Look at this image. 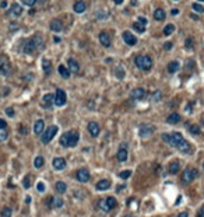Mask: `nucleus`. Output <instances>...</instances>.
I'll return each instance as SVG.
<instances>
[{
    "label": "nucleus",
    "instance_id": "nucleus-1",
    "mask_svg": "<svg viewBox=\"0 0 204 217\" xmlns=\"http://www.w3.org/2000/svg\"><path fill=\"white\" fill-rule=\"evenodd\" d=\"M162 139L164 141H166L168 144H171L172 147H175V149L181 150V151H189L190 150V144H189V141L186 140V139L182 136L181 133H178V132H172V133H164L162 135Z\"/></svg>",
    "mask_w": 204,
    "mask_h": 217
},
{
    "label": "nucleus",
    "instance_id": "nucleus-2",
    "mask_svg": "<svg viewBox=\"0 0 204 217\" xmlns=\"http://www.w3.org/2000/svg\"><path fill=\"white\" fill-rule=\"evenodd\" d=\"M42 48H43V38L39 34H37L34 37H31L29 40L24 41L23 50L25 53H32L34 50H42Z\"/></svg>",
    "mask_w": 204,
    "mask_h": 217
},
{
    "label": "nucleus",
    "instance_id": "nucleus-3",
    "mask_svg": "<svg viewBox=\"0 0 204 217\" xmlns=\"http://www.w3.org/2000/svg\"><path fill=\"white\" fill-rule=\"evenodd\" d=\"M79 139L80 136L77 132H73V130L66 132L60 137V144L63 147H76L77 143H79Z\"/></svg>",
    "mask_w": 204,
    "mask_h": 217
},
{
    "label": "nucleus",
    "instance_id": "nucleus-4",
    "mask_svg": "<svg viewBox=\"0 0 204 217\" xmlns=\"http://www.w3.org/2000/svg\"><path fill=\"white\" fill-rule=\"evenodd\" d=\"M134 63L139 69H141L144 71H148L152 67V59L147 55H137L134 59Z\"/></svg>",
    "mask_w": 204,
    "mask_h": 217
},
{
    "label": "nucleus",
    "instance_id": "nucleus-5",
    "mask_svg": "<svg viewBox=\"0 0 204 217\" xmlns=\"http://www.w3.org/2000/svg\"><path fill=\"white\" fill-rule=\"evenodd\" d=\"M197 175H199L197 170H194V168H186L183 171V174H182V183L187 185V183H190L191 181L196 179Z\"/></svg>",
    "mask_w": 204,
    "mask_h": 217
},
{
    "label": "nucleus",
    "instance_id": "nucleus-6",
    "mask_svg": "<svg viewBox=\"0 0 204 217\" xmlns=\"http://www.w3.org/2000/svg\"><path fill=\"white\" fill-rule=\"evenodd\" d=\"M58 130H59V128H58V126H49V128L46 129V132H45V133L42 135L41 141H42V143H43V144L49 143V141L52 140L53 137H55V135L58 133Z\"/></svg>",
    "mask_w": 204,
    "mask_h": 217
},
{
    "label": "nucleus",
    "instance_id": "nucleus-7",
    "mask_svg": "<svg viewBox=\"0 0 204 217\" xmlns=\"http://www.w3.org/2000/svg\"><path fill=\"white\" fill-rule=\"evenodd\" d=\"M11 71V65L10 60L6 56H0V74L2 76H8Z\"/></svg>",
    "mask_w": 204,
    "mask_h": 217
},
{
    "label": "nucleus",
    "instance_id": "nucleus-8",
    "mask_svg": "<svg viewBox=\"0 0 204 217\" xmlns=\"http://www.w3.org/2000/svg\"><path fill=\"white\" fill-rule=\"evenodd\" d=\"M66 101H67L66 93L63 91L62 88H58V91H56V94H55V105H58V107H63V105L66 104Z\"/></svg>",
    "mask_w": 204,
    "mask_h": 217
},
{
    "label": "nucleus",
    "instance_id": "nucleus-9",
    "mask_svg": "<svg viewBox=\"0 0 204 217\" xmlns=\"http://www.w3.org/2000/svg\"><path fill=\"white\" fill-rule=\"evenodd\" d=\"M76 178L79 182H83V183L88 182L89 181V171L87 170V168H80L76 174Z\"/></svg>",
    "mask_w": 204,
    "mask_h": 217
},
{
    "label": "nucleus",
    "instance_id": "nucleus-10",
    "mask_svg": "<svg viewBox=\"0 0 204 217\" xmlns=\"http://www.w3.org/2000/svg\"><path fill=\"white\" fill-rule=\"evenodd\" d=\"M122 38H123V41H125V44H127L129 46H133V45L137 44V38L134 37L130 31H125V32H123Z\"/></svg>",
    "mask_w": 204,
    "mask_h": 217
},
{
    "label": "nucleus",
    "instance_id": "nucleus-11",
    "mask_svg": "<svg viewBox=\"0 0 204 217\" xmlns=\"http://www.w3.org/2000/svg\"><path fill=\"white\" fill-rule=\"evenodd\" d=\"M23 14V6L18 4V3H13L10 11H8V16L11 17H20Z\"/></svg>",
    "mask_w": 204,
    "mask_h": 217
},
{
    "label": "nucleus",
    "instance_id": "nucleus-12",
    "mask_svg": "<svg viewBox=\"0 0 204 217\" xmlns=\"http://www.w3.org/2000/svg\"><path fill=\"white\" fill-rule=\"evenodd\" d=\"M49 27H50V29H52L53 32H62L63 28H64V27H63V23L58 19H53L52 21H50Z\"/></svg>",
    "mask_w": 204,
    "mask_h": 217
},
{
    "label": "nucleus",
    "instance_id": "nucleus-13",
    "mask_svg": "<svg viewBox=\"0 0 204 217\" xmlns=\"http://www.w3.org/2000/svg\"><path fill=\"white\" fill-rule=\"evenodd\" d=\"M52 165H53L55 170L62 171V170H64L66 168V161H64V158H62V157H56V158H53Z\"/></svg>",
    "mask_w": 204,
    "mask_h": 217
},
{
    "label": "nucleus",
    "instance_id": "nucleus-14",
    "mask_svg": "<svg viewBox=\"0 0 204 217\" xmlns=\"http://www.w3.org/2000/svg\"><path fill=\"white\" fill-rule=\"evenodd\" d=\"M99 130H101V128H99V125H98L97 122H89L88 123V132H89V135H91L92 137H97L98 135H99Z\"/></svg>",
    "mask_w": 204,
    "mask_h": 217
},
{
    "label": "nucleus",
    "instance_id": "nucleus-15",
    "mask_svg": "<svg viewBox=\"0 0 204 217\" xmlns=\"http://www.w3.org/2000/svg\"><path fill=\"white\" fill-rule=\"evenodd\" d=\"M145 90L144 88H141V87H140V88H134L133 91H131V98L133 99H143L144 97H145Z\"/></svg>",
    "mask_w": 204,
    "mask_h": 217
},
{
    "label": "nucleus",
    "instance_id": "nucleus-16",
    "mask_svg": "<svg viewBox=\"0 0 204 217\" xmlns=\"http://www.w3.org/2000/svg\"><path fill=\"white\" fill-rule=\"evenodd\" d=\"M95 188H97V191H106V189L110 188V181L109 179H101L99 182H97V185H95Z\"/></svg>",
    "mask_w": 204,
    "mask_h": 217
},
{
    "label": "nucleus",
    "instance_id": "nucleus-17",
    "mask_svg": "<svg viewBox=\"0 0 204 217\" xmlns=\"http://www.w3.org/2000/svg\"><path fill=\"white\" fill-rule=\"evenodd\" d=\"M152 132H154V128H152V126H145L144 125V126L140 128V136H141L143 139H145V137L151 136Z\"/></svg>",
    "mask_w": 204,
    "mask_h": 217
},
{
    "label": "nucleus",
    "instance_id": "nucleus-18",
    "mask_svg": "<svg viewBox=\"0 0 204 217\" xmlns=\"http://www.w3.org/2000/svg\"><path fill=\"white\" fill-rule=\"evenodd\" d=\"M73 8L76 13H84L87 8V4H85V2H83V0H77V2L73 4Z\"/></svg>",
    "mask_w": 204,
    "mask_h": 217
},
{
    "label": "nucleus",
    "instance_id": "nucleus-19",
    "mask_svg": "<svg viewBox=\"0 0 204 217\" xmlns=\"http://www.w3.org/2000/svg\"><path fill=\"white\" fill-rule=\"evenodd\" d=\"M67 63H69V70H70V73L77 74V73L80 71V66H79V63H77L74 59H69V60H67Z\"/></svg>",
    "mask_w": 204,
    "mask_h": 217
},
{
    "label": "nucleus",
    "instance_id": "nucleus-20",
    "mask_svg": "<svg viewBox=\"0 0 204 217\" xmlns=\"http://www.w3.org/2000/svg\"><path fill=\"white\" fill-rule=\"evenodd\" d=\"M179 170H181V164H179V161H172L169 165H168V172L172 174V175L178 174Z\"/></svg>",
    "mask_w": 204,
    "mask_h": 217
},
{
    "label": "nucleus",
    "instance_id": "nucleus-21",
    "mask_svg": "<svg viewBox=\"0 0 204 217\" xmlns=\"http://www.w3.org/2000/svg\"><path fill=\"white\" fill-rule=\"evenodd\" d=\"M42 101H43V107L45 108H50L53 104H55V95L53 94H46L43 98H42Z\"/></svg>",
    "mask_w": 204,
    "mask_h": 217
},
{
    "label": "nucleus",
    "instance_id": "nucleus-22",
    "mask_svg": "<svg viewBox=\"0 0 204 217\" xmlns=\"http://www.w3.org/2000/svg\"><path fill=\"white\" fill-rule=\"evenodd\" d=\"M99 42L102 44V46L105 48H109L110 46V38L106 32H101L99 34Z\"/></svg>",
    "mask_w": 204,
    "mask_h": 217
},
{
    "label": "nucleus",
    "instance_id": "nucleus-23",
    "mask_svg": "<svg viewBox=\"0 0 204 217\" xmlns=\"http://www.w3.org/2000/svg\"><path fill=\"white\" fill-rule=\"evenodd\" d=\"M43 129H45V122H43V120H42V119L37 120L35 125H34V133L35 135H41L42 132H43Z\"/></svg>",
    "mask_w": 204,
    "mask_h": 217
},
{
    "label": "nucleus",
    "instance_id": "nucleus-24",
    "mask_svg": "<svg viewBox=\"0 0 204 217\" xmlns=\"http://www.w3.org/2000/svg\"><path fill=\"white\" fill-rule=\"evenodd\" d=\"M166 122L169 123V125H175V123H179V122H181V115H179V114H176V112L171 114V115L166 118Z\"/></svg>",
    "mask_w": 204,
    "mask_h": 217
},
{
    "label": "nucleus",
    "instance_id": "nucleus-25",
    "mask_svg": "<svg viewBox=\"0 0 204 217\" xmlns=\"http://www.w3.org/2000/svg\"><path fill=\"white\" fill-rule=\"evenodd\" d=\"M116 157H118V160L120 162H123V161H126V160H127V150H126V147H120V149H119Z\"/></svg>",
    "mask_w": 204,
    "mask_h": 217
},
{
    "label": "nucleus",
    "instance_id": "nucleus-26",
    "mask_svg": "<svg viewBox=\"0 0 204 217\" xmlns=\"http://www.w3.org/2000/svg\"><path fill=\"white\" fill-rule=\"evenodd\" d=\"M154 19L157 21H164L166 19V14H165V11L162 8H157V10L154 11Z\"/></svg>",
    "mask_w": 204,
    "mask_h": 217
},
{
    "label": "nucleus",
    "instance_id": "nucleus-27",
    "mask_svg": "<svg viewBox=\"0 0 204 217\" xmlns=\"http://www.w3.org/2000/svg\"><path fill=\"white\" fill-rule=\"evenodd\" d=\"M179 67H181V65H179V62H176V60H173V62H171L169 65H168V71L169 73H176V71L179 70Z\"/></svg>",
    "mask_w": 204,
    "mask_h": 217
},
{
    "label": "nucleus",
    "instance_id": "nucleus-28",
    "mask_svg": "<svg viewBox=\"0 0 204 217\" xmlns=\"http://www.w3.org/2000/svg\"><path fill=\"white\" fill-rule=\"evenodd\" d=\"M59 74H60V76L63 77V79H69L71 73H70V70H69V69L66 67V66L60 65V66H59Z\"/></svg>",
    "mask_w": 204,
    "mask_h": 217
},
{
    "label": "nucleus",
    "instance_id": "nucleus-29",
    "mask_svg": "<svg viewBox=\"0 0 204 217\" xmlns=\"http://www.w3.org/2000/svg\"><path fill=\"white\" fill-rule=\"evenodd\" d=\"M42 67H43V71L46 74H50V71H52V63H50V60L48 59H43L42 60Z\"/></svg>",
    "mask_w": 204,
    "mask_h": 217
},
{
    "label": "nucleus",
    "instance_id": "nucleus-30",
    "mask_svg": "<svg viewBox=\"0 0 204 217\" xmlns=\"http://www.w3.org/2000/svg\"><path fill=\"white\" fill-rule=\"evenodd\" d=\"M55 189L59 192V193H64V192L67 191V185H66L64 182H62V181H59V182H56Z\"/></svg>",
    "mask_w": 204,
    "mask_h": 217
},
{
    "label": "nucleus",
    "instance_id": "nucleus-31",
    "mask_svg": "<svg viewBox=\"0 0 204 217\" xmlns=\"http://www.w3.org/2000/svg\"><path fill=\"white\" fill-rule=\"evenodd\" d=\"M173 31H175V25H173V24H168V25H165V28H164V35L169 37V35L173 34Z\"/></svg>",
    "mask_w": 204,
    "mask_h": 217
},
{
    "label": "nucleus",
    "instance_id": "nucleus-32",
    "mask_svg": "<svg viewBox=\"0 0 204 217\" xmlns=\"http://www.w3.org/2000/svg\"><path fill=\"white\" fill-rule=\"evenodd\" d=\"M105 200H106V204H108V207H109V210H112L113 207H116V204H118V202H116V199L113 196L106 198Z\"/></svg>",
    "mask_w": 204,
    "mask_h": 217
},
{
    "label": "nucleus",
    "instance_id": "nucleus-33",
    "mask_svg": "<svg viewBox=\"0 0 204 217\" xmlns=\"http://www.w3.org/2000/svg\"><path fill=\"white\" fill-rule=\"evenodd\" d=\"M133 28L136 29L137 32H140V34H143V32L145 31V25H144V24H141L140 21H136V23L133 24Z\"/></svg>",
    "mask_w": 204,
    "mask_h": 217
},
{
    "label": "nucleus",
    "instance_id": "nucleus-34",
    "mask_svg": "<svg viewBox=\"0 0 204 217\" xmlns=\"http://www.w3.org/2000/svg\"><path fill=\"white\" fill-rule=\"evenodd\" d=\"M52 207H62L63 206V200L62 199H59V198H52V204H50Z\"/></svg>",
    "mask_w": 204,
    "mask_h": 217
},
{
    "label": "nucleus",
    "instance_id": "nucleus-35",
    "mask_svg": "<svg viewBox=\"0 0 204 217\" xmlns=\"http://www.w3.org/2000/svg\"><path fill=\"white\" fill-rule=\"evenodd\" d=\"M43 162H45L43 157H41V156H38V157L35 158V161H34V165H35V168H41L42 165H43Z\"/></svg>",
    "mask_w": 204,
    "mask_h": 217
},
{
    "label": "nucleus",
    "instance_id": "nucleus-36",
    "mask_svg": "<svg viewBox=\"0 0 204 217\" xmlns=\"http://www.w3.org/2000/svg\"><path fill=\"white\" fill-rule=\"evenodd\" d=\"M11 213H13L11 207H4V209L2 210V217H10Z\"/></svg>",
    "mask_w": 204,
    "mask_h": 217
},
{
    "label": "nucleus",
    "instance_id": "nucleus-37",
    "mask_svg": "<svg viewBox=\"0 0 204 217\" xmlns=\"http://www.w3.org/2000/svg\"><path fill=\"white\" fill-rule=\"evenodd\" d=\"M23 186H24L25 189H28L29 186H31V178H29V175H27V177L23 179Z\"/></svg>",
    "mask_w": 204,
    "mask_h": 217
},
{
    "label": "nucleus",
    "instance_id": "nucleus-38",
    "mask_svg": "<svg viewBox=\"0 0 204 217\" xmlns=\"http://www.w3.org/2000/svg\"><path fill=\"white\" fill-rule=\"evenodd\" d=\"M189 132H190L191 135H199L200 133V129H199V126L191 125V126H189Z\"/></svg>",
    "mask_w": 204,
    "mask_h": 217
},
{
    "label": "nucleus",
    "instance_id": "nucleus-39",
    "mask_svg": "<svg viewBox=\"0 0 204 217\" xmlns=\"http://www.w3.org/2000/svg\"><path fill=\"white\" fill-rule=\"evenodd\" d=\"M99 207L102 210H104V212H109V207H108V204H106V200H99Z\"/></svg>",
    "mask_w": 204,
    "mask_h": 217
},
{
    "label": "nucleus",
    "instance_id": "nucleus-40",
    "mask_svg": "<svg viewBox=\"0 0 204 217\" xmlns=\"http://www.w3.org/2000/svg\"><path fill=\"white\" fill-rule=\"evenodd\" d=\"M193 45H194L193 38H191V37H189L187 40H186V48H187V49H191V48H193Z\"/></svg>",
    "mask_w": 204,
    "mask_h": 217
},
{
    "label": "nucleus",
    "instance_id": "nucleus-41",
    "mask_svg": "<svg viewBox=\"0 0 204 217\" xmlns=\"http://www.w3.org/2000/svg\"><path fill=\"white\" fill-rule=\"evenodd\" d=\"M130 175H131V171H122V172L119 174V177H120L122 179H127Z\"/></svg>",
    "mask_w": 204,
    "mask_h": 217
},
{
    "label": "nucleus",
    "instance_id": "nucleus-42",
    "mask_svg": "<svg viewBox=\"0 0 204 217\" xmlns=\"http://www.w3.org/2000/svg\"><path fill=\"white\" fill-rule=\"evenodd\" d=\"M193 8L196 11H200V13H204V7L201 4H199V3H193Z\"/></svg>",
    "mask_w": 204,
    "mask_h": 217
},
{
    "label": "nucleus",
    "instance_id": "nucleus-43",
    "mask_svg": "<svg viewBox=\"0 0 204 217\" xmlns=\"http://www.w3.org/2000/svg\"><path fill=\"white\" fill-rule=\"evenodd\" d=\"M7 136H8L7 130H6V129H0V140H6Z\"/></svg>",
    "mask_w": 204,
    "mask_h": 217
},
{
    "label": "nucleus",
    "instance_id": "nucleus-44",
    "mask_svg": "<svg viewBox=\"0 0 204 217\" xmlns=\"http://www.w3.org/2000/svg\"><path fill=\"white\" fill-rule=\"evenodd\" d=\"M21 2H23V4L28 6V7H32V6L35 4V2H37V0H21Z\"/></svg>",
    "mask_w": 204,
    "mask_h": 217
},
{
    "label": "nucleus",
    "instance_id": "nucleus-45",
    "mask_svg": "<svg viewBox=\"0 0 204 217\" xmlns=\"http://www.w3.org/2000/svg\"><path fill=\"white\" fill-rule=\"evenodd\" d=\"M161 99V93L160 91H155L154 95H152V101H160Z\"/></svg>",
    "mask_w": 204,
    "mask_h": 217
},
{
    "label": "nucleus",
    "instance_id": "nucleus-46",
    "mask_svg": "<svg viewBox=\"0 0 204 217\" xmlns=\"http://www.w3.org/2000/svg\"><path fill=\"white\" fill-rule=\"evenodd\" d=\"M122 71L123 70H122L120 67H118V69H116V71H115V74L119 77V79H123V76H125V73H122Z\"/></svg>",
    "mask_w": 204,
    "mask_h": 217
},
{
    "label": "nucleus",
    "instance_id": "nucleus-47",
    "mask_svg": "<svg viewBox=\"0 0 204 217\" xmlns=\"http://www.w3.org/2000/svg\"><path fill=\"white\" fill-rule=\"evenodd\" d=\"M6 114H7V116L13 118V116H14V109H13V108H7V109H6Z\"/></svg>",
    "mask_w": 204,
    "mask_h": 217
},
{
    "label": "nucleus",
    "instance_id": "nucleus-48",
    "mask_svg": "<svg viewBox=\"0 0 204 217\" xmlns=\"http://www.w3.org/2000/svg\"><path fill=\"white\" fill-rule=\"evenodd\" d=\"M37 189H38L39 192H43V191H45V183H43V182H38Z\"/></svg>",
    "mask_w": 204,
    "mask_h": 217
},
{
    "label": "nucleus",
    "instance_id": "nucleus-49",
    "mask_svg": "<svg viewBox=\"0 0 204 217\" xmlns=\"http://www.w3.org/2000/svg\"><path fill=\"white\" fill-rule=\"evenodd\" d=\"M197 217H204V204L199 209V212H197Z\"/></svg>",
    "mask_w": 204,
    "mask_h": 217
},
{
    "label": "nucleus",
    "instance_id": "nucleus-50",
    "mask_svg": "<svg viewBox=\"0 0 204 217\" xmlns=\"http://www.w3.org/2000/svg\"><path fill=\"white\" fill-rule=\"evenodd\" d=\"M172 46H173V45H172V42H165V44H164V48H165V49H166V50H169Z\"/></svg>",
    "mask_w": 204,
    "mask_h": 217
},
{
    "label": "nucleus",
    "instance_id": "nucleus-51",
    "mask_svg": "<svg viewBox=\"0 0 204 217\" xmlns=\"http://www.w3.org/2000/svg\"><path fill=\"white\" fill-rule=\"evenodd\" d=\"M6 126H7V122L4 119H0V129H6Z\"/></svg>",
    "mask_w": 204,
    "mask_h": 217
},
{
    "label": "nucleus",
    "instance_id": "nucleus-52",
    "mask_svg": "<svg viewBox=\"0 0 204 217\" xmlns=\"http://www.w3.org/2000/svg\"><path fill=\"white\" fill-rule=\"evenodd\" d=\"M137 21H140V23H141V24H144V25L147 27V20L144 19V17H139V20H137Z\"/></svg>",
    "mask_w": 204,
    "mask_h": 217
},
{
    "label": "nucleus",
    "instance_id": "nucleus-53",
    "mask_svg": "<svg viewBox=\"0 0 204 217\" xmlns=\"http://www.w3.org/2000/svg\"><path fill=\"white\" fill-rule=\"evenodd\" d=\"M20 132H21L23 135H27V132H28V130H27L25 126H21V128H20Z\"/></svg>",
    "mask_w": 204,
    "mask_h": 217
},
{
    "label": "nucleus",
    "instance_id": "nucleus-54",
    "mask_svg": "<svg viewBox=\"0 0 204 217\" xmlns=\"http://www.w3.org/2000/svg\"><path fill=\"white\" fill-rule=\"evenodd\" d=\"M176 217H189V214H187V212H182L181 214H178Z\"/></svg>",
    "mask_w": 204,
    "mask_h": 217
},
{
    "label": "nucleus",
    "instance_id": "nucleus-55",
    "mask_svg": "<svg viewBox=\"0 0 204 217\" xmlns=\"http://www.w3.org/2000/svg\"><path fill=\"white\" fill-rule=\"evenodd\" d=\"M0 7H2V8H6V7H7V3H6L4 0H3V2L0 3Z\"/></svg>",
    "mask_w": 204,
    "mask_h": 217
},
{
    "label": "nucleus",
    "instance_id": "nucleus-56",
    "mask_svg": "<svg viewBox=\"0 0 204 217\" xmlns=\"http://www.w3.org/2000/svg\"><path fill=\"white\" fill-rule=\"evenodd\" d=\"M178 13H179V10H176V8H173V10L171 11V14H172V16H176Z\"/></svg>",
    "mask_w": 204,
    "mask_h": 217
},
{
    "label": "nucleus",
    "instance_id": "nucleus-57",
    "mask_svg": "<svg viewBox=\"0 0 204 217\" xmlns=\"http://www.w3.org/2000/svg\"><path fill=\"white\" fill-rule=\"evenodd\" d=\"M25 203H27V204L31 203V198H29V196H27V198H25Z\"/></svg>",
    "mask_w": 204,
    "mask_h": 217
},
{
    "label": "nucleus",
    "instance_id": "nucleus-58",
    "mask_svg": "<svg viewBox=\"0 0 204 217\" xmlns=\"http://www.w3.org/2000/svg\"><path fill=\"white\" fill-rule=\"evenodd\" d=\"M113 2H115V4H122L125 0H113Z\"/></svg>",
    "mask_w": 204,
    "mask_h": 217
},
{
    "label": "nucleus",
    "instance_id": "nucleus-59",
    "mask_svg": "<svg viewBox=\"0 0 204 217\" xmlns=\"http://www.w3.org/2000/svg\"><path fill=\"white\" fill-rule=\"evenodd\" d=\"M181 202H182V196H179V198H178V200H176V203H175V204H179V203H181Z\"/></svg>",
    "mask_w": 204,
    "mask_h": 217
},
{
    "label": "nucleus",
    "instance_id": "nucleus-60",
    "mask_svg": "<svg viewBox=\"0 0 204 217\" xmlns=\"http://www.w3.org/2000/svg\"><path fill=\"white\" fill-rule=\"evenodd\" d=\"M55 42H56V44H59V42H60V38H59V37H55Z\"/></svg>",
    "mask_w": 204,
    "mask_h": 217
},
{
    "label": "nucleus",
    "instance_id": "nucleus-61",
    "mask_svg": "<svg viewBox=\"0 0 204 217\" xmlns=\"http://www.w3.org/2000/svg\"><path fill=\"white\" fill-rule=\"evenodd\" d=\"M125 217H134V216H131V214H126Z\"/></svg>",
    "mask_w": 204,
    "mask_h": 217
},
{
    "label": "nucleus",
    "instance_id": "nucleus-62",
    "mask_svg": "<svg viewBox=\"0 0 204 217\" xmlns=\"http://www.w3.org/2000/svg\"><path fill=\"white\" fill-rule=\"evenodd\" d=\"M203 170H204V162H203Z\"/></svg>",
    "mask_w": 204,
    "mask_h": 217
},
{
    "label": "nucleus",
    "instance_id": "nucleus-63",
    "mask_svg": "<svg viewBox=\"0 0 204 217\" xmlns=\"http://www.w3.org/2000/svg\"><path fill=\"white\" fill-rule=\"evenodd\" d=\"M176 2H178V0H176Z\"/></svg>",
    "mask_w": 204,
    "mask_h": 217
}]
</instances>
